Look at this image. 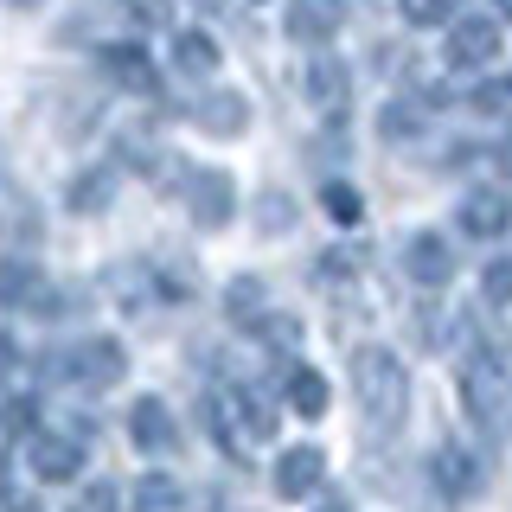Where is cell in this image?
<instances>
[{
	"label": "cell",
	"instance_id": "obj_1",
	"mask_svg": "<svg viewBox=\"0 0 512 512\" xmlns=\"http://www.w3.org/2000/svg\"><path fill=\"white\" fill-rule=\"evenodd\" d=\"M352 397L372 423H397L410 404V378H404V359L384 346H359L352 352Z\"/></svg>",
	"mask_w": 512,
	"mask_h": 512
},
{
	"label": "cell",
	"instance_id": "obj_2",
	"mask_svg": "<svg viewBox=\"0 0 512 512\" xmlns=\"http://www.w3.org/2000/svg\"><path fill=\"white\" fill-rule=\"evenodd\" d=\"M500 20H487V13H468V20H455V32L442 39V58L448 71H480V64L500 58Z\"/></svg>",
	"mask_w": 512,
	"mask_h": 512
},
{
	"label": "cell",
	"instance_id": "obj_3",
	"mask_svg": "<svg viewBox=\"0 0 512 512\" xmlns=\"http://www.w3.org/2000/svg\"><path fill=\"white\" fill-rule=\"evenodd\" d=\"M64 372L84 384V391H109V384H122V372H128V352H122V340L96 333V340H77V346H71Z\"/></svg>",
	"mask_w": 512,
	"mask_h": 512
},
{
	"label": "cell",
	"instance_id": "obj_4",
	"mask_svg": "<svg viewBox=\"0 0 512 512\" xmlns=\"http://www.w3.org/2000/svg\"><path fill=\"white\" fill-rule=\"evenodd\" d=\"M455 218H461V237H506L512 231V192L506 186H468Z\"/></svg>",
	"mask_w": 512,
	"mask_h": 512
},
{
	"label": "cell",
	"instance_id": "obj_5",
	"mask_svg": "<svg viewBox=\"0 0 512 512\" xmlns=\"http://www.w3.org/2000/svg\"><path fill=\"white\" fill-rule=\"evenodd\" d=\"M404 276H410L416 288L455 282V244H448L442 231H410V237H404Z\"/></svg>",
	"mask_w": 512,
	"mask_h": 512
},
{
	"label": "cell",
	"instance_id": "obj_6",
	"mask_svg": "<svg viewBox=\"0 0 512 512\" xmlns=\"http://www.w3.org/2000/svg\"><path fill=\"white\" fill-rule=\"evenodd\" d=\"M186 205H192V224H199V231H224V224H231V212H237V186H231V173H218V167L192 173Z\"/></svg>",
	"mask_w": 512,
	"mask_h": 512
},
{
	"label": "cell",
	"instance_id": "obj_7",
	"mask_svg": "<svg viewBox=\"0 0 512 512\" xmlns=\"http://www.w3.org/2000/svg\"><path fill=\"white\" fill-rule=\"evenodd\" d=\"M346 32V0H288V39L295 45H327Z\"/></svg>",
	"mask_w": 512,
	"mask_h": 512
},
{
	"label": "cell",
	"instance_id": "obj_8",
	"mask_svg": "<svg viewBox=\"0 0 512 512\" xmlns=\"http://www.w3.org/2000/svg\"><path fill=\"white\" fill-rule=\"evenodd\" d=\"M320 480H327V455H320L314 442L288 448V455L276 461V493H282V500H314Z\"/></svg>",
	"mask_w": 512,
	"mask_h": 512
},
{
	"label": "cell",
	"instance_id": "obj_9",
	"mask_svg": "<svg viewBox=\"0 0 512 512\" xmlns=\"http://www.w3.org/2000/svg\"><path fill=\"white\" fill-rule=\"evenodd\" d=\"M429 480H436V493H448V500H474L480 493V461L461 442H442L436 455H429Z\"/></svg>",
	"mask_w": 512,
	"mask_h": 512
},
{
	"label": "cell",
	"instance_id": "obj_10",
	"mask_svg": "<svg viewBox=\"0 0 512 512\" xmlns=\"http://www.w3.org/2000/svg\"><path fill=\"white\" fill-rule=\"evenodd\" d=\"M128 436H135V448H141V455H173V448H180L173 410L160 404V397H141V404L128 410Z\"/></svg>",
	"mask_w": 512,
	"mask_h": 512
},
{
	"label": "cell",
	"instance_id": "obj_11",
	"mask_svg": "<svg viewBox=\"0 0 512 512\" xmlns=\"http://www.w3.org/2000/svg\"><path fill=\"white\" fill-rule=\"evenodd\" d=\"M32 474H39L45 487L77 480V474H84V442H71V436H39V442H32Z\"/></svg>",
	"mask_w": 512,
	"mask_h": 512
},
{
	"label": "cell",
	"instance_id": "obj_12",
	"mask_svg": "<svg viewBox=\"0 0 512 512\" xmlns=\"http://www.w3.org/2000/svg\"><path fill=\"white\" fill-rule=\"evenodd\" d=\"M96 64H103L109 77H116L122 90H154V58H148V45H135V39H122V45H103L96 52Z\"/></svg>",
	"mask_w": 512,
	"mask_h": 512
},
{
	"label": "cell",
	"instance_id": "obj_13",
	"mask_svg": "<svg viewBox=\"0 0 512 512\" xmlns=\"http://www.w3.org/2000/svg\"><path fill=\"white\" fill-rule=\"evenodd\" d=\"M282 404L295 410V416H308V423H320V416H327V378L314 372V365H288L282 372Z\"/></svg>",
	"mask_w": 512,
	"mask_h": 512
},
{
	"label": "cell",
	"instance_id": "obj_14",
	"mask_svg": "<svg viewBox=\"0 0 512 512\" xmlns=\"http://www.w3.org/2000/svg\"><path fill=\"white\" fill-rule=\"evenodd\" d=\"M173 64H180V77H212L218 71V39L212 32H180V39H173Z\"/></svg>",
	"mask_w": 512,
	"mask_h": 512
},
{
	"label": "cell",
	"instance_id": "obj_15",
	"mask_svg": "<svg viewBox=\"0 0 512 512\" xmlns=\"http://www.w3.org/2000/svg\"><path fill=\"white\" fill-rule=\"evenodd\" d=\"M135 512H186V487L173 474H141L135 480Z\"/></svg>",
	"mask_w": 512,
	"mask_h": 512
},
{
	"label": "cell",
	"instance_id": "obj_16",
	"mask_svg": "<svg viewBox=\"0 0 512 512\" xmlns=\"http://www.w3.org/2000/svg\"><path fill=\"white\" fill-rule=\"evenodd\" d=\"M301 96H308L314 109H333V103L346 96V71H340L333 58H314V64H308V77H301Z\"/></svg>",
	"mask_w": 512,
	"mask_h": 512
},
{
	"label": "cell",
	"instance_id": "obj_17",
	"mask_svg": "<svg viewBox=\"0 0 512 512\" xmlns=\"http://www.w3.org/2000/svg\"><path fill=\"white\" fill-rule=\"evenodd\" d=\"M199 122L212 128V135H237V128L250 122V103H244L237 90H218L212 103H199Z\"/></svg>",
	"mask_w": 512,
	"mask_h": 512
},
{
	"label": "cell",
	"instance_id": "obj_18",
	"mask_svg": "<svg viewBox=\"0 0 512 512\" xmlns=\"http://www.w3.org/2000/svg\"><path fill=\"white\" fill-rule=\"evenodd\" d=\"M224 314H231L237 327H244V320H263V314H269L263 282H256V276H237V282H231V295H224Z\"/></svg>",
	"mask_w": 512,
	"mask_h": 512
},
{
	"label": "cell",
	"instance_id": "obj_19",
	"mask_svg": "<svg viewBox=\"0 0 512 512\" xmlns=\"http://www.w3.org/2000/svg\"><path fill=\"white\" fill-rule=\"evenodd\" d=\"M455 7L461 0H397V13H404V26H455Z\"/></svg>",
	"mask_w": 512,
	"mask_h": 512
},
{
	"label": "cell",
	"instance_id": "obj_20",
	"mask_svg": "<svg viewBox=\"0 0 512 512\" xmlns=\"http://www.w3.org/2000/svg\"><path fill=\"white\" fill-rule=\"evenodd\" d=\"M320 205H327V218H333V224H359V218H365V199H359V192H352L346 180H333L327 192H320Z\"/></svg>",
	"mask_w": 512,
	"mask_h": 512
},
{
	"label": "cell",
	"instance_id": "obj_21",
	"mask_svg": "<svg viewBox=\"0 0 512 512\" xmlns=\"http://www.w3.org/2000/svg\"><path fill=\"white\" fill-rule=\"evenodd\" d=\"M32 423H39V404H32L26 391H13L7 397V442L13 448H20V442H39V436H32Z\"/></svg>",
	"mask_w": 512,
	"mask_h": 512
},
{
	"label": "cell",
	"instance_id": "obj_22",
	"mask_svg": "<svg viewBox=\"0 0 512 512\" xmlns=\"http://www.w3.org/2000/svg\"><path fill=\"white\" fill-rule=\"evenodd\" d=\"M122 13H128V26H141V32L173 26V0H122Z\"/></svg>",
	"mask_w": 512,
	"mask_h": 512
},
{
	"label": "cell",
	"instance_id": "obj_23",
	"mask_svg": "<svg viewBox=\"0 0 512 512\" xmlns=\"http://www.w3.org/2000/svg\"><path fill=\"white\" fill-rule=\"evenodd\" d=\"M109 205V173H77L71 180V212H103Z\"/></svg>",
	"mask_w": 512,
	"mask_h": 512
},
{
	"label": "cell",
	"instance_id": "obj_24",
	"mask_svg": "<svg viewBox=\"0 0 512 512\" xmlns=\"http://www.w3.org/2000/svg\"><path fill=\"white\" fill-rule=\"evenodd\" d=\"M365 269V250L359 244H333L327 256H320V282H340V276H359Z\"/></svg>",
	"mask_w": 512,
	"mask_h": 512
},
{
	"label": "cell",
	"instance_id": "obj_25",
	"mask_svg": "<svg viewBox=\"0 0 512 512\" xmlns=\"http://www.w3.org/2000/svg\"><path fill=\"white\" fill-rule=\"evenodd\" d=\"M378 128H384V141H410L416 135V109L410 103H384L378 109Z\"/></svg>",
	"mask_w": 512,
	"mask_h": 512
},
{
	"label": "cell",
	"instance_id": "obj_26",
	"mask_svg": "<svg viewBox=\"0 0 512 512\" xmlns=\"http://www.w3.org/2000/svg\"><path fill=\"white\" fill-rule=\"evenodd\" d=\"M474 109L480 116H512V77H493L487 90H474Z\"/></svg>",
	"mask_w": 512,
	"mask_h": 512
},
{
	"label": "cell",
	"instance_id": "obj_27",
	"mask_svg": "<svg viewBox=\"0 0 512 512\" xmlns=\"http://www.w3.org/2000/svg\"><path fill=\"white\" fill-rule=\"evenodd\" d=\"M480 282H487V301H512V256H493Z\"/></svg>",
	"mask_w": 512,
	"mask_h": 512
},
{
	"label": "cell",
	"instance_id": "obj_28",
	"mask_svg": "<svg viewBox=\"0 0 512 512\" xmlns=\"http://www.w3.org/2000/svg\"><path fill=\"white\" fill-rule=\"evenodd\" d=\"M71 512H116V487H109V480H96V487L77 493V506H71Z\"/></svg>",
	"mask_w": 512,
	"mask_h": 512
},
{
	"label": "cell",
	"instance_id": "obj_29",
	"mask_svg": "<svg viewBox=\"0 0 512 512\" xmlns=\"http://www.w3.org/2000/svg\"><path fill=\"white\" fill-rule=\"evenodd\" d=\"M7 512H39V506H32L26 493H7Z\"/></svg>",
	"mask_w": 512,
	"mask_h": 512
},
{
	"label": "cell",
	"instance_id": "obj_30",
	"mask_svg": "<svg viewBox=\"0 0 512 512\" xmlns=\"http://www.w3.org/2000/svg\"><path fill=\"white\" fill-rule=\"evenodd\" d=\"M493 7H500V13H506V26H512V0H493Z\"/></svg>",
	"mask_w": 512,
	"mask_h": 512
},
{
	"label": "cell",
	"instance_id": "obj_31",
	"mask_svg": "<svg viewBox=\"0 0 512 512\" xmlns=\"http://www.w3.org/2000/svg\"><path fill=\"white\" fill-rule=\"evenodd\" d=\"M320 512H346V500H327V506H320Z\"/></svg>",
	"mask_w": 512,
	"mask_h": 512
},
{
	"label": "cell",
	"instance_id": "obj_32",
	"mask_svg": "<svg viewBox=\"0 0 512 512\" xmlns=\"http://www.w3.org/2000/svg\"><path fill=\"white\" fill-rule=\"evenodd\" d=\"M13 7H26V0H13Z\"/></svg>",
	"mask_w": 512,
	"mask_h": 512
}]
</instances>
